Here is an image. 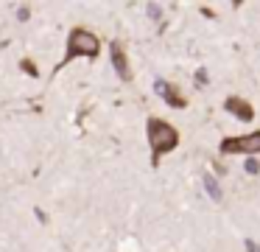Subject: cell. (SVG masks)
<instances>
[{"label": "cell", "mask_w": 260, "mask_h": 252, "mask_svg": "<svg viewBox=\"0 0 260 252\" xmlns=\"http://www.w3.org/2000/svg\"><path fill=\"white\" fill-rule=\"evenodd\" d=\"M98 53H101V39H98V34H92L90 28H84V25H76V28H70V34H68L64 59L59 67H64L68 62L79 59V56H84V59H98Z\"/></svg>", "instance_id": "obj_1"}, {"label": "cell", "mask_w": 260, "mask_h": 252, "mask_svg": "<svg viewBox=\"0 0 260 252\" xmlns=\"http://www.w3.org/2000/svg\"><path fill=\"white\" fill-rule=\"evenodd\" d=\"M146 137H148V146H151V162L154 165L159 162V157L174 151L176 143H179V132H176L168 121H162V118H148Z\"/></svg>", "instance_id": "obj_2"}, {"label": "cell", "mask_w": 260, "mask_h": 252, "mask_svg": "<svg viewBox=\"0 0 260 252\" xmlns=\"http://www.w3.org/2000/svg\"><path fill=\"white\" fill-rule=\"evenodd\" d=\"M221 151H224V154H257L260 151V132L221 140Z\"/></svg>", "instance_id": "obj_3"}, {"label": "cell", "mask_w": 260, "mask_h": 252, "mask_svg": "<svg viewBox=\"0 0 260 252\" xmlns=\"http://www.w3.org/2000/svg\"><path fill=\"white\" fill-rule=\"evenodd\" d=\"M154 93H157L168 106H174V109H185L187 106V101L182 98V93L171 81H165V78H157V81H154Z\"/></svg>", "instance_id": "obj_4"}, {"label": "cell", "mask_w": 260, "mask_h": 252, "mask_svg": "<svg viewBox=\"0 0 260 252\" xmlns=\"http://www.w3.org/2000/svg\"><path fill=\"white\" fill-rule=\"evenodd\" d=\"M109 59H112V67L120 76V81H132V67H129V59H126V50L120 42L109 45Z\"/></svg>", "instance_id": "obj_5"}, {"label": "cell", "mask_w": 260, "mask_h": 252, "mask_svg": "<svg viewBox=\"0 0 260 252\" xmlns=\"http://www.w3.org/2000/svg\"><path fill=\"white\" fill-rule=\"evenodd\" d=\"M224 106H226V112H232V115L241 118V121H252V118H254L252 106H249L243 98H235V95H232V98H226Z\"/></svg>", "instance_id": "obj_6"}, {"label": "cell", "mask_w": 260, "mask_h": 252, "mask_svg": "<svg viewBox=\"0 0 260 252\" xmlns=\"http://www.w3.org/2000/svg\"><path fill=\"white\" fill-rule=\"evenodd\" d=\"M204 188H207L210 199H215V202L221 199V188H218V182H215V177H213V174H204Z\"/></svg>", "instance_id": "obj_7"}, {"label": "cell", "mask_w": 260, "mask_h": 252, "mask_svg": "<svg viewBox=\"0 0 260 252\" xmlns=\"http://www.w3.org/2000/svg\"><path fill=\"white\" fill-rule=\"evenodd\" d=\"M20 67H23L25 73H31V76H40V70H37V65L31 59H23V62H20Z\"/></svg>", "instance_id": "obj_8"}, {"label": "cell", "mask_w": 260, "mask_h": 252, "mask_svg": "<svg viewBox=\"0 0 260 252\" xmlns=\"http://www.w3.org/2000/svg\"><path fill=\"white\" fill-rule=\"evenodd\" d=\"M246 171H249V174H257V171H260L257 160H246Z\"/></svg>", "instance_id": "obj_9"}, {"label": "cell", "mask_w": 260, "mask_h": 252, "mask_svg": "<svg viewBox=\"0 0 260 252\" xmlns=\"http://www.w3.org/2000/svg\"><path fill=\"white\" fill-rule=\"evenodd\" d=\"M243 244H246V252H260V246L254 244L252 238H246V241H243Z\"/></svg>", "instance_id": "obj_10"}, {"label": "cell", "mask_w": 260, "mask_h": 252, "mask_svg": "<svg viewBox=\"0 0 260 252\" xmlns=\"http://www.w3.org/2000/svg\"><path fill=\"white\" fill-rule=\"evenodd\" d=\"M148 14H151L154 20H157V17H159V6H154V3H151V6H148Z\"/></svg>", "instance_id": "obj_11"}]
</instances>
